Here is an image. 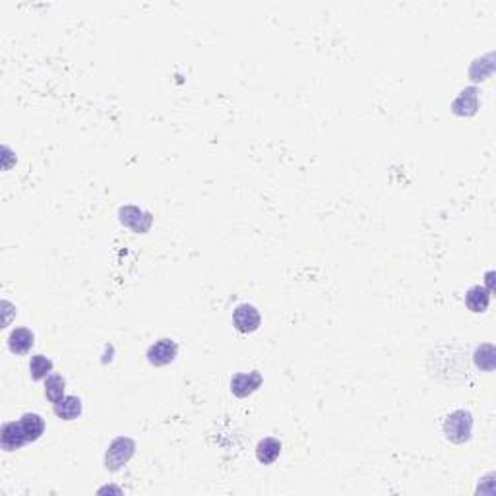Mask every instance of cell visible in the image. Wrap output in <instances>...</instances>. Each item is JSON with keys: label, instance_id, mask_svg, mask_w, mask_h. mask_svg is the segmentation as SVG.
Listing matches in <instances>:
<instances>
[{"label": "cell", "instance_id": "1", "mask_svg": "<svg viewBox=\"0 0 496 496\" xmlns=\"http://www.w3.org/2000/svg\"><path fill=\"white\" fill-rule=\"evenodd\" d=\"M444 434L454 444L469 442L473 434V415L465 409H457L454 413H450L444 421Z\"/></svg>", "mask_w": 496, "mask_h": 496}, {"label": "cell", "instance_id": "2", "mask_svg": "<svg viewBox=\"0 0 496 496\" xmlns=\"http://www.w3.org/2000/svg\"><path fill=\"white\" fill-rule=\"evenodd\" d=\"M134 450L136 444L130 438L121 436V438L113 440V444L109 446V450H107V454H105V465H107V469L118 471L123 465L130 462V457L134 455Z\"/></svg>", "mask_w": 496, "mask_h": 496}, {"label": "cell", "instance_id": "3", "mask_svg": "<svg viewBox=\"0 0 496 496\" xmlns=\"http://www.w3.org/2000/svg\"><path fill=\"white\" fill-rule=\"evenodd\" d=\"M233 324L240 333H252L260 328L262 318H260L258 309L254 304H238L237 309L233 310Z\"/></svg>", "mask_w": 496, "mask_h": 496}, {"label": "cell", "instance_id": "4", "mask_svg": "<svg viewBox=\"0 0 496 496\" xmlns=\"http://www.w3.org/2000/svg\"><path fill=\"white\" fill-rule=\"evenodd\" d=\"M176 355H178V345L175 340H159L155 341L154 345L147 349V361L154 366H167L175 361Z\"/></svg>", "mask_w": 496, "mask_h": 496}, {"label": "cell", "instance_id": "5", "mask_svg": "<svg viewBox=\"0 0 496 496\" xmlns=\"http://www.w3.org/2000/svg\"><path fill=\"white\" fill-rule=\"evenodd\" d=\"M262 382H264V378L258 371L238 372L231 378V392L237 397H248L258 390Z\"/></svg>", "mask_w": 496, "mask_h": 496}, {"label": "cell", "instance_id": "6", "mask_svg": "<svg viewBox=\"0 0 496 496\" xmlns=\"http://www.w3.org/2000/svg\"><path fill=\"white\" fill-rule=\"evenodd\" d=\"M0 442H2V450H6V452L20 450L21 446L28 444V438H25V434H23L20 421H10V423L2 424Z\"/></svg>", "mask_w": 496, "mask_h": 496}, {"label": "cell", "instance_id": "7", "mask_svg": "<svg viewBox=\"0 0 496 496\" xmlns=\"http://www.w3.org/2000/svg\"><path fill=\"white\" fill-rule=\"evenodd\" d=\"M52 411H54V415H56L59 419H62V421H74V419H78L83 411L82 400L76 397V395H64L62 400L52 403Z\"/></svg>", "mask_w": 496, "mask_h": 496}, {"label": "cell", "instance_id": "8", "mask_svg": "<svg viewBox=\"0 0 496 496\" xmlns=\"http://www.w3.org/2000/svg\"><path fill=\"white\" fill-rule=\"evenodd\" d=\"M33 343H35V335H33V331L28 330V328H16V330H12L10 335H8V347H10V351L16 353V355L30 353Z\"/></svg>", "mask_w": 496, "mask_h": 496}, {"label": "cell", "instance_id": "9", "mask_svg": "<svg viewBox=\"0 0 496 496\" xmlns=\"http://www.w3.org/2000/svg\"><path fill=\"white\" fill-rule=\"evenodd\" d=\"M23 434L28 438V442H37L45 433V421L41 415L37 413H23L20 419Z\"/></svg>", "mask_w": 496, "mask_h": 496}, {"label": "cell", "instance_id": "10", "mask_svg": "<svg viewBox=\"0 0 496 496\" xmlns=\"http://www.w3.org/2000/svg\"><path fill=\"white\" fill-rule=\"evenodd\" d=\"M488 302H490V291H486L481 285L471 287L465 295V304L471 312H485L488 309Z\"/></svg>", "mask_w": 496, "mask_h": 496}, {"label": "cell", "instance_id": "11", "mask_svg": "<svg viewBox=\"0 0 496 496\" xmlns=\"http://www.w3.org/2000/svg\"><path fill=\"white\" fill-rule=\"evenodd\" d=\"M279 454H281V442L278 438H264L256 446V457H258L260 464H273L279 457Z\"/></svg>", "mask_w": 496, "mask_h": 496}, {"label": "cell", "instance_id": "12", "mask_svg": "<svg viewBox=\"0 0 496 496\" xmlns=\"http://www.w3.org/2000/svg\"><path fill=\"white\" fill-rule=\"evenodd\" d=\"M52 372V361L45 355H33L30 362V374L33 380H47Z\"/></svg>", "mask_w": 496, "mask_h": 496}, {"label": "cell", "instance_id": "13", "mask_svg": "<svg viewBox=\"0 0 496 496\" xmlns=\"http://www.w3.org/2000/svg\"><path fill=\"white\" fill-rule=\"evenodd\" d=\"M64 388H66V382L62 378L61 374H51L47 380H45V395L47 400L51 403H56L59 400L64 397Z\"/></svg>", "mask_w": 496, "mask_h": 496}]
</instances>
